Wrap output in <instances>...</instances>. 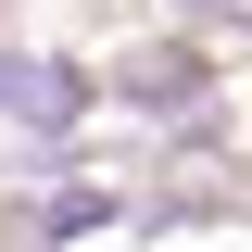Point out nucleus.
Returning <instances> with one entry per match:
<instances>
[{
    "label": "nucleus",
    "instance_id": "nucleus-1",
    "mask_svg": "<svg viewBox=\"0 0 252 252\" xmlns=\"http://www.w3.org/2000/svg\"><path fill=\"white\" fill-rule=\"evenodd\" d=\"M0 101L26 126H63V101H76V76H51V63H0Z\"/></svg>",
    "mask_w": 252,
    "mask_h": 252
},
{
    "label": "nucleus",
    "instance_id": "nucleus-2",
    "mask_svg": "<svg viewBox=\"0 0 252 252\" xmlns=\"http://www.w3.org/2000/svg\"><path fill=\"white\" fill-rule=\"evenodd\" d=\"M38 227H51V240H89V227H114V202H89V189H76V202H51Z\"/></svg>",
    "mask_w": 252,
    "mask_h": 252
}]
</instances>
